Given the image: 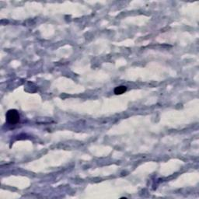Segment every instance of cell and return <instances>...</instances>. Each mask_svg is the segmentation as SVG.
I'll return each mask as SVG.
<instances>
[{
  "label": "cell",
  "instance_id": "cell-1",
  "mask_svg": "<svg viewBox=\"0 0 199 199\" xmlns=\"http://www.w3.org/2000/svg\"><path fill=\"white\" fill-rule=\"evenodd\" d=\"M6 120L11 125H15L19 121V113L16 110H10L6 114Z\"/></svg>",
  "mask_w": 199,
  "mask_h": 199
},
{
  "label": "cell",
  "instance_id": "cell-2",
  "mask_svg": "<svg viewBox=\"0 0 199 199\" xmlns=\"http://www.w3.org/2000/svg\"><path fill=\"white\" fill-rule=\"evenodd\" d=\"M126 90H127L126 87H125V86H120V87H117L114 89V93L117 95L122 94V93H124L126 91Z\"/></svg>",
  "mask_w": 199,
  "mask_h": 199
}]
</instances>
